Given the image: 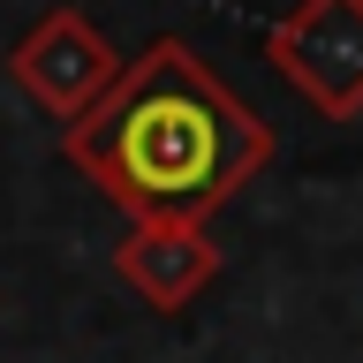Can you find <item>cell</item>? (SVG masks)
<instances>
[{"label":"cell","instance_id":"cell-2","mask_svg":"<svg viewBox=\"0 0 363 363\" xmlns=\"http://www.w3.org/2000/svg\"><path fill=\"white\" fill-rule=\"evenodd\" d=\"M265 61L325 121H356L363 113V0H295L288 16L265 23Z\"/></svg>","mask_w":363,"mask_h":363},{"label":"cell","instance_id":"cell-1","mask_svg":"<svg viewBox=\"0 0 363 363\" xmlns=\"http://www.w3.org/2000/svg\"><path fill=\"white\" fill-rule=\"evenodd\" d=\"M272 152V121L242 106L189 38H152L136 61H121L106 99L61 129V159L129 220H204L265 174Z\"/></svg>","mask_w":363,"mask_h":363},{"label":"cell","instance_id":"cell-4","mask_svg":"<svg viewBox=\"0 0 363 363\" xmlns=\"http://www.w3.org/2000/svg\"><path fill=\"white\" fill-rule=\"evenodd\" d=\"M113 280L144 303V311H189L212 280H220V242L204 235V220H174V212H144L129 235L113 242Z\"/></svg>","mask_w":363,"mask_h":363},{"label":"cell","instance_id":"cell-3","mask_svg":"<svg viewBox=\"0 0 363 363\" xmlns=\"http://www.w3.org/2000/svg\"><path fill=\"white\" fill-rule=\"evenodd\" d=\"M8 76H16V84L68 129V121H84V113L106 99V84L121 76V53L106 45V30H99L84 8L61 0V8H45V16L16 38Z\"/></svg>","mask_w":363,"mask_h":363}]
</instances>
